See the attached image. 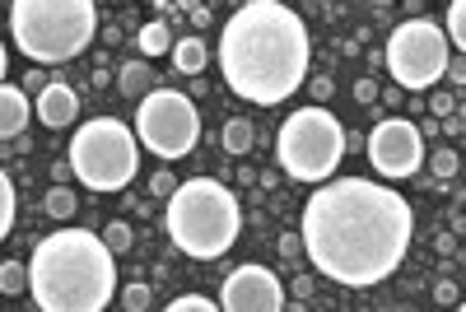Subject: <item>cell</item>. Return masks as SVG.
Returning a JSON list of instances; mask_svg holds the SVG:
<instances>
[{"label":"cell","mask_w":466,"mask_h":312,"mask_svg":"<svg viewBox=\"0 0 466 312\" xmlns=\"http://www.w3.org/2000/svg\"><path fill=\"white\" fill-rule=\"evenodd\" d=\"M308 61H313V37L285 0H248L219 33L224 85L257 107L285 103L308 80Z\"/></svg>","instance_id":"2"},{"label":"cell","mask_w":466,"mask_h":312,"mask_svg":"<svg viewBox=\"0 0 466 312\" xmlns=\"http://www.w3.org/2000/svg\"><path fill=\"white\" fill-rule=\"evenodd\" d=\"M47 85H52V80H47V75H37V70H28V75H24V89H28V94H43Z\"/></svg>","instance_id":"29"},{"label":"cell","mask_w":466,"mask_h":312,"mask_svg":"<svg viewBox=\"0 0 466 312\" xmlns=\"http://www.w3.org/2000/svg\"><path fill=\"white\" fill-rule=\"evenodd\" d=\"M308 85H313V98H318V103L331 98V80H327V75H322V80H308Z\"/></svg>","instance_id":"31"},{"label":"cell","mask_w":466,"mask_h":312,"mask_svg":"<svg viewBox=\"0 0 466 312\" xmlns=\"http://www.w3.org/2000/svg\"><path fill=\"white\" fill-rule=\"evenodd\" d=\"M280 257H308L303 233H280Z\"/></svg>","instance_id":"26"},{"label":"cell","mask_w":466,"mask_h":312,"mask_svg":"<svg viewBox=\"0 0 466 312\" xmlns=\"http://www.w3.org/2000/svg\"><path fill=\"white\" fill-rule=\"evenodd\" d=\"M443 28H448V43H452L457 52H466V0H448Z\"/></svg>","instance_id":"21"},{"label":"cell","mask_w":466,"mask_h":312,"mask_svg":"<svg viewBox=\"0 0 466 312\" xmlns=\"http://www.w3.org/2000/svg\"><path fill=\"white\" fill-rule=\"evenodd\" d=\"M149 303H154L149 285H140V280H136V285H127V289H122V307H131V312H145Z\"/></svg>","instance_id":"24"},{"label":"cell","mask_w":466,"mask_h":312,"mask_svg":"<svg viewBox=\"0 0 466 312\" xmlns=\"http://www.w3.org/2000/svg\"><path fill=\"white\" fill-rule=\"evenodd\" d=\"M387 75L406 89V94H424V89H434L443 75H448V28L434 24V19H406L397 24V33L387 37Z\"/></svg>","instance_id":"8"},{"label":"cell","mask_w":466,"mask_h":312,"mask_svg":"<svg viewBox=\"0 0 466 312\" xmlns=\"http://www.w3.org/2000/svg\"><path fill=\"white\" fill-rule=\"evenodd\" d=\"M28 285H33V270H28L24 261H0V294L19 298Z\"/></svg>","instance_id":"18"},{"label":"cell","mask_w":466,"mask_h":312,"mask_svg":"<svg viewBox=\"0 0 466 312\" xmlns=\"http://www.w3.org/2000/svg\"><path fill=\"white\" fill-rule=\"evenodd\" d=\"M116 89H122L127 98H145V94L154 89V70H149V61H127L122 75H116Z\"/></svg>","instance_id":"14"},{"label":"cell","mask_w":466,"mask_h":312,"mask_svg":"<svg viewBox=\"0 0 466 312\" xmlns=\"http://www.w3.org/2000/svg\"><path fill=\"white\" fill-rule=\"evenodd\" d=\"M33 116H37V103L28 98L24 85H5V89H0V136H5V140L24 136Z\"/></svg>","instance_id":"13"},{"label":"cell","mask_w":466,"mask_h":312,"mask_svg":"<svg viewBox=\"0 0 466 312\" xmlns=\"http://www.w3.org/2000/svg\"><path fill=\"white\" fill-rule=\"evenodd\" d=\"M345 126L336 122V112H327V103L299 107L285 116V126L276 136V159L285 168V177L318 186L327 177H336L340 159H345Z\"/></svg>","instance_id":"6"},{"label":"cell","mask_w":466,"mask_h":312,"mask_svg":"<svg viewBox=\"0 0 466 312\" xmlns=\"http://www.w3.org/2000/svg\"><path fill=\"white\" fill-rule=\"evenodd\" d=\"M369 164L387 182L415 177L424 168V131L415 122H406V116H382L369 131Z\"/></svg>","instance_id":"10"},{"label":"cell","mask_w":466,"mask_h":312,"mask_svg":"<svg viewBox=\"0 0 466 312\" xmlns=\"http://www.w3.org/2000/svg\"><path fill=\"white\" fill-rule=\"evenodd\" d=\"M457 307H461V312H466V298H461V303H457Z\"/></svg>","instance_id":"34"},{"label":"cell","mask_w":466,"mask_h":312,"mask_svg":"<svg viewBox=\"0 0 466 312\" xmlns=\"http://www.w3.org/2000/svg\"><path fill=\"white\" fill-rule=\"evenodd\" d=\"M140 149L145 145L127 122H116V116H94V122H85L70 140L75 182L89 186V191H122L140 173Z\"/></svg>","instance_id":"7"},{"label":"cell","mask_w":466,"mask_h":312,"mask_svg":"<svg viewBox=\"0 0 466 312\" xmlns=\"http://www.w3.org/2000/svg\"><path fill=\"white\" fill-rule=\"evenodd\" d=\"M140 52H145V56H164V52H173V28H168L164 19H149V24L140 28Z\"/></svg>","instance_id":"17"},{"label":"cell","mask_w":466,"mask_h":312,"mask_svg":"<svg viewBox=\"0 0 466 312\" xmlns=\"http://www.w3.org/2000/svg\"><path fill=\"white\" fill-rule=\"evenodd\" d=\"M457 149H434V177H457Z\"/></svg>","instance_id":"25"},{"label":"cell","mask_w":466,"mask_h":312,"mask_svg":"<svg viewBox=\"0 0 466 312\" xmlns=\"http://www.w3.org/2000/svg\"><path fill=\"white\" fill-rule=\"evenodd\" d=\"M215 307H219V298H206V294H182L168 303V312H215Z\"/></svg>","instance_id":"23"},{"label":"cell","mask_w":466,"mask_h":312,"mask_svg":"<svg viewBox=\"0 0 466 312\" xmlns=\"http://www.w3.org/2000/svg\"><path fill=\"white\" fill-rule=\"evenodd\" d=\"M355 98L373 103V98H378V85H373V80H360V85H355Z\"/></svg>","instance_id":"32"},{"label":"cell","mask_w":466,"mask_h":312,"mask_svg":"<svg viewBox=\"0 0 466 312\" xmlns=\"http://www.w3.org/2000/svg\"><path fill=\"white\" fill-rule=\"evenodd\" d=\"M15 219H19V186H15V177L5 173V177H0V238L15 228Z\"/></svg>","instance_id":"19"},{"label":"cell","mask_w":466,"mask_h":312,"mask_svg":"<svg viewBox=\"0 0 466 312\" xmlns=\"http://www.w3.org/2000/svg\"><path fill=\"white\" fill-rule=\"evenodd\" d=\"M136 136L164 164H177L201 140V112L182 89H149L136 107Z\"/></svg>","instance_id":"9"},{"label":"cell","mask_w":466,"mask_h":312,"mask_svg":"<svg viewBox=\"0 0 466 312\" xmlns=\"http://www.w3.org/2000/svg\"><path fill=\"white\" fill-rule=\"evenodd\" d=\"M434 303H457V285H452V280H439V289H434Z\"/></svg>","instance_id":"30"},{"label":"cell","mask_w":466,"mask_h":312,"mask_svg":"<svg viewBox=\"0 0 466 312\" xmlns=\"http://www.w3.org/2000/svg\"><path fill=\"white\" fill-rule=\"evenodd\" d=\"M98 37V0H15L10 43L33 65L75 61Z\"/></svg>","instance_id":"5"},{"label":"cell","mask_w":466,"mask_h":312,"mask_svg":"<svg viewBox=\"0 0 466 312\" xmlns=\"http://www.w3.org/2000/svg\"><path fill=\"white\" fill-rule=\"evenodd\" d=\"M448 80H452V85H466V52L448 61Z\"/></svg>","instance_id":"28"},{"label":"cell","mask_w":466,"mask_h":312,"mask_svg":"<svg viewBox=\"0 0 466 312\" xmlns=\"http://www.w3.org/2000/svg\"><path fill=\"white\" fill-rule=\"evenodd\" d=\"M206 61H210V52H206L201 37H182V43H173V65H177L182 75H201Z\"/></svg>","instance_id":"15"},{"label":"cell","mask_w":466,"mask_h":312,"mask_svg":"<svg viewBox=\"0 0 466 312\" xmlns=\"http://www.w3.org/2000/svg\"><path fill=\"white\" fill-rule=\"evenodd\" d=\"M219 307L224 312H280L285 285L270 266H238V270H228V280L219 285Z\"/></svg>","instance_id":"11"},{"label":"cell","mask_w":466,"mask_h":312,"mask_svg":"<svg viewBox=\"0 0 466 312\" xmlns=\"http://www.w3.org/2000/svg\"><path fill=\"white\" fill-rule=\"evenodd\" d=\"M224 154H233V159H243V154L252 149V122H248V116H228V122H224Z\"/></svg>","instance_id":"16"},{"label":"cell","mask_w":466,"mask_h":312,"mask_svg":"<svg viewBox=\"0 0 466 312\" xmlns=\"http://www.w3.org/2000/svg\"><path fill=\"white\" fill-rule=\"evenodd\" d=\"M75 116H80V94H75L70 85L52 80L43 94H37V122L61 131V126H75Z\"/></svg>","instance_id":"12"},{"label":"cell","mask_w":466,"mask_h":312,"mask_svg":"<svg viewBox=\"0 0 466 312\" xmlns=\"http://www.w3.org/2000/svg\"><path fill=\"white\" fill-rule=\"evenodd\" d=\"M434 112H439V116L452 112V94H434Z\"/></svg>","instance_id":"33"},{"label":"cell","mask_w":466,"mask_h":312,"mask_svg":"<svg viewBox=\"0 0 466 312\" xmlns=\"http://www.w3.org/2000/svg\"><path fill=\"white\" fill-rule=\"evenodd\" d=\"M28 298L43 312H103L116 294V252L103 233L56 228L28 257Z\"/></svg>","instance_id":"3"},{"label":"cell","mask_w":466,"mask_h":312,"mask_svg":"<svg viewBox=\"0 0 466 312\" xmlns=\"http://www.w3.org/2000/svg\"><path fill=\"white\" fill-rule=\"evenodd\" d=\"M43 210H47V215H52L56 224H66V219H70L75 210H80V201H75V191H70L66 182H56V186L47 191V201H43Z\"/></svg>","instance_id":"20"},{"label":"cell","mask_w":466,"mask_h":312,"mask_svg":"<svg viewBox=\"0 0 466 312\" xmlns=\"http://www.w3.org/2000/svg\"><path fill=\"white\" fill-rule=\"evenodd\" d=\"M103 243L116 252V257H127L131 252V243H136V233H131V224H122V219H112L107 228H103Z\"/></svg>","instance_id":"22"},{"label":"cell","mask_w":466,"mask_h":312,"mask_svg":"<svg viewBox=\"0 0 466 312\" xmlns=\"http://www.w3.org/2000/svg\"><path fill=\"white\" fill-rule=\"evenodd\" d=\"M299 233L318 276L345 289H373L401 270L415 215L397 186L373 177H327L308 196Z\"/></svg>","instance_id":"1"},{"label":"cell","mask_w":466,"mask_h":312,"mask_svg":"<svg viewBox=\"0 0 466 312\" xmlns=\"http://www.w3.org/2000/svg\"><path fill=\"white\" fill-rule=\"evenodd\" d=\"M164 228H168V238L182 257L219 261L243 233V206L224 182L191 177V182H177V191L168 196Z\"/></svg>","instance_id":"4"},{"label":"cell","mask_w":466,"mask_h":312,"mask_svg":"<svg viewBox=\"0 0 466 312\" xmlns=\"http://www.w3.org/2000/svg\"><path fill=\"white\" fill-rule=\"evenodd\" d=\"M149 191H154V196H164V201H168V196H173V191H177V182H173V173H154V177H149Z\"/></svg>","instance_id":"27"}]
</instances>
